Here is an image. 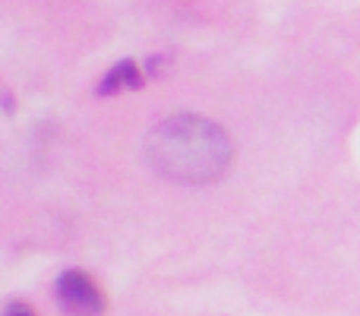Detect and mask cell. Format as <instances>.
<instances>
[{"instance_id":"obj_3","label":"cell","mask_w":360,"mask_h":316,"mask_svg":"<svg viewBox=\"0 0 360 316\" xmlns=\"http://www.w3.org/2000/svg\"><path fill=\"white\" fill-rule=\"evenodd\" d=\"M139 86H143V73H139L136 61H120L101 76L98 95H117L124 89H139Z\"/></svg>"},{"instance_id":"obj_4","label":"cell","mask_w":360,"mask_h":316,"mask_svg":"<svg viewBox=\"0 0 360 316\" xmlns=\"http://www.w3.org/2000/svg\"><path fill=\"white\" fill-rule=\"evenodd\" d=\"M4 316H35V310H32V307H25L22 301H13V304H6Z\"/></svg>"},{"instance_id":"obj_2","label":"cell","mask_w":360,"mask_h":316,"mask_svg":"<svg viewBox=\"0 0 360 316\" xmlns=\"http://www.w3.org/2000/svg\"><path fill=\"white\" fill-rule=\"evenodd\" d=\"M57 304L70 316H101L105 313V294L98 291L92 275L70 269L57 279Z\"/></svg>"},{"instance_id":"obj_1","label":"cell","mask_w":360,"mask_h":316,"mask_svg":"<svg viewBox=\"0 0 360 316\" xmlns=\"http://www.w3.org/2000/svg\"><path fill=\"white\" fill-rule=\"evenodd\" d=\"M146 158L152 171L171 184L202 187L228 174L234 143L215 120L199 114H174L152 127L146 137Z\"/></svg>"}]
</instances>
